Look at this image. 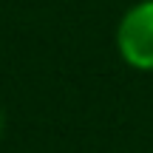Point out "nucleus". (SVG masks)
Wrapping results in <instances>:
<instances>
[{
  "label": "nucleus",
  "instance_id": "1",
  "mask_svg": "<svg viewBox=\"0 0 153 153\" xmlns=\"http://www.w3.org/2000/svg\"><path fill=\"white\" fill-rule=\"evenodd\" d=\"M116 45L131 68L153 71V0H142L125 11L116 28Z\"/></svg>",
  "mask_w": 153,
  "mask_h": 153
},
{
  "label": "nucleus",
  "instance_id": "2",
  "mask_svg": "<svg viewBox=\"0 0 153 153\" xmlns=\"http://www.w3.org/2000/svg\"><path fill=\"white\" fill-rule=\"evenodd\" d=\"M3 128H6V116H3V111H0V136H3Z\"/></svg>",
  "mask_w": 153,
  "mask_h": 153
}]
</instances>
